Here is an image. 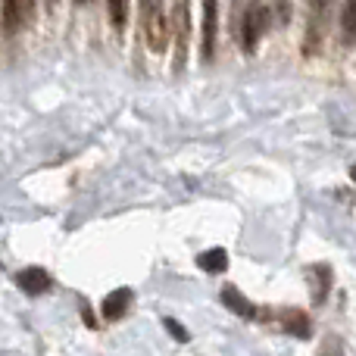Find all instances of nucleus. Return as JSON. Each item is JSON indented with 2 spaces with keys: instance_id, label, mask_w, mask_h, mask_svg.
<instances>
[{
  "instance_id": "obj_1",
  "label": "nucleus",
  "mask_w": 356,
  "mask_h": 356,
  "mask_svg": "<svg viewBox=\"0 0 356 356\" xmlns=\"http://www.w3.org/2000/svg\"><path fill=\"white\" fill-rule=\"evenodd\" d=\"M269 3L266 0H250L244 10V16L234 19V35H238L241 47H244V54H257L259 41H263L266 29H269Z\"/></svg>"
},
{
  "instance_id": "obj_2",
  "label": "nucleus",
  "mask_w": 356,
  "mask_h": 356,
  "mask_svg": "<svg viewBox=\"0 0 356 356\" xmlns=\"http://www.w3.org/2000/svg\"><path fill=\"white\" fill-rule=\"evenodd\" d=\"M141 29H144V38H147V47L154 50V54H166L169 31H166L163 0H141Z\"/></svg>"
},
{
  "instance_id": "obj_3",
  "label": "nucleus",
  "mask_w": 356,
  "mask_h": 356,
  "mask_svg": "<svg viewBox=\"0 0 356 356\" xmlns=\"http://www.w3.org/2000/svg\"><path fill=\"white\" fill-rule=\"evenodd\" d=\"M172 25H175V72H184L188 44H191V0H175Z\"/></svg>"
},
{
  "instance_id": "obj_4",
  "label": "nucleus",
  "mask_w": 356,
  "mask_h": 356,
  "mask_svg": "<svg viewBox=\"0 0 356 356\" xmlns=\"http://www.w3.org/2000/svg\"><path fill=\"white\" fill-rule=\"evenodd\" d=\"M0 19H3L6 35H16V31H22L35 19V0H3Z\"/></svg>"
},
{
  "instance_id": "obj_5",
  "label": "nucleus",
  "mask_w": 356,
  "mask_h": 356,
  "mask_svg": "<svg viewBox=\"0 0 356 356\" xmlns=\"http://www.w3.org/2000/svg\"><path fill=\"white\" fill-rule=\"evenodd\" d=\"M216 31H219V0H203V38H200L203 63H213L216 56Z\"/></svg>"
},
{
  "instance_id": "obj_6",
  "label": "nucleus",
  "mask_w": 356,
  "mask_h": 356,
  "mask_svg": "<svg viewBox=\"0 0 356 356\" xmlns=\"http://www.w3.org/2000/svg\"><path fill=\"white\" fill-rule=\"evenodd\" d=\"M13 282H16V288L22 291V294H29V297H41V294H47V291L54 288V278H50L47 272L41 269V266H29V269H19Z\"/></svg>"
},
{
  "instance_id": "obj_7",
  "label": "nucleus",
  "mask_w": 356,
  "mask_h": 356,
  "mask_svg": "<svg viewBox=\"0 0 356 356\" xmlns=\"http://www.w3.org/2000/svg\"><path fill=\"white\" fill-rule=\"evenodd\" d=\"M307 282H309V297H313L316 307H322V303L328 300V294H332V284H334V272L328 263H316L307 269Z\"/></svg>"
},
{
  "instance_id": "obj_8",
  "label": "nucleus",
  "mask_w": 356,
  "mask_h": 356,
  "mask_svg": "<svg viewBox=\"0 0 356 356\" xmlns=\"http://www.w3.org/2000/svg\"><path fill=\"white\" fill-rule=\"evenodd\" d=\"M131 303H135V291H131V288H116L113 294L104 297V307H100V313H104L106 322H119L131 309Z\"/></svg>"
},
{
  "instance_id": "obj_9",
  "label": "nucleus",
  "mask_w": 356,
  "mask_h": 356,
  "mask_svg": "<svg viewBox=\"0 0 356 356\" xmlns=\"http://www.w3.org/2000/svg\"><path fill=\"white\" fill-rule=\"evenodd\" d=\"M278 319H282V328L291 334V338L307 341L309 334H313V322H309V316L303 313V309H282Z\"/></svg>"
},
{
  "instance_id": "obj_10",
  "label": "nucleus",
  "mask_w": 356,
  "mask_h": 356,
  "mask_svg": "<svg viewBox=\"0 0 356 356\" xmlns=\"http://www.w3.org/2000/svg\"><path fill=\"white\" fill-rule=\"evenodd\" d=\"M219 300H222V307L225 309H232L234 316H241V319H257V313L259 309L253 307L250 300H247L244 294H241L234 284H228V288H222V294H219Z\"/></svg>"
},
{
  "instance_id": "obj_11",
  "label": "nucleus",
  "mask_w": 356,
  "mask_h": 356,
  "mask_svg": "<svg viewBox=\"0 0 356 356\" xmlns=\"http://www.w3.org/2000/svg\"><path fill=\"white\" fill-rule=\"evenodd\" d=\"M197 266H200L203 272H209V275H222V272L228 269V253L222 250V247H209V250H203L200 257H197Z\"/></svg>"
},
{
  "instance_id": "obj_12",
  "label": "nucleus",
  "mask_w": 356,
  "mask_h": 356,
  "mask_svg": "<svg viewBox=\"0 0 356 356\" xmlns=\"http://www.w3.org/2000/svg\"><path fill=\"white\" fill-rule=\"evenodd\" d=\"M341 35L344 44H356V0H344L341 6Z\"/></svg>"
},
{
  "instance_id": "obj_13",
  "label": "nucleus",
  "mask_w": 356,
  "mask_h": 356,
  "mask_svg": "<svg viewBox=\"0 0 356 356\" xmlns=\"http://www.w3.org/2000/svg\"><path fill=\"white\" fill-rule=\"evenodd\" d=\"M106 10H110V22L116 31L125 29L129 22V0H106Z\"/></svg>"
},
{
  "instance_id": "obj_14",
  "label": "nucleus",
  "mask_w": 356,
  "mask_h": 356,
  "mask_svg": "<svg viewBox=\"0 0 356 356\" xmlns=\"http://www.w3.org/2000/svg\"><path fill=\"white\" fill-rule=\"evenodd\" d=\"M163 328L172 334L178 344H188V341H191V332H188V328H184L178 319H172V316H166V319H163Z\"/></svg>"
},
{
  "instance_id": "obj_15",
  "label": "nucleus",
  "mask_w": 356,
  "mask_h": 356,
  "mask_svg": "<svg viewBox=\"0 0 356 356\" xmlns=\"http://www.w3.org/2000/svg\"><path fill=\"white\" fill-rule=\"evenodd\" d=\"M344 350H341V341L334 338V334H328L325 341H322V356H341Z\"/></svg>"
},
{
  "instance_id": "obj_16",
  "label": "nucleus",
  "mask_w": 356,
  "mask_h": 356,
  "mask_svg": "<svg viewBox=\"0 0 356 356\" xmlns=\"http://www.w3.org/2000/svg\"><path fill=\"white\" fill-rule=\"evenodd\" d=\"M79 307H81V319H85V325H88V328H97V319H94V309L88 307L85 300H79Z\"/></svg>"
},
{
  "instance_id": "obj_17",
  "label": "nucleus",
  "mask_w": 356,
  "mask_h": 356,
  "mask_svg": "<svg viewBox=\"0 0 356 356\" xmlns=\"http://www.w3.org/2000/svg\"><path fill=\"white\" fill-rule=\"evenodd\" d=\"M309 3H313V13H316V10L322 13V10H325V6H328V0H309Z\"/></svg>"
},
{
  "instance_id": "obj_18",
  "label": "nucleus",
  "mask_w": 356,
  "mask_h": 356,
  "mask_svg": "<svg viewBox=\"0 0 356 356\" xmlns=\"http://www.w3.org/2000/svg\"><path fill=\"white\" fill-rule=\"evenodd\" d=\"M72 3H79V6H85V3H91V0H72Z\"/></svg>"
},
{
  "instance_id": "obj_19",
  "label": "nucleus",
  "mask_w": 356,
  "mask_h": 356,
  "mask_svg": "<svg viewBox=\"0 0 356 356\" xmlns=\"http://www.w3.org/2000/svg\"><path fill=\"white\" fill-rule=\"evenodd\" d=\"M350 178H353V181H356V163H353V169H350Z\"/></svg>"
}]
</instances>
